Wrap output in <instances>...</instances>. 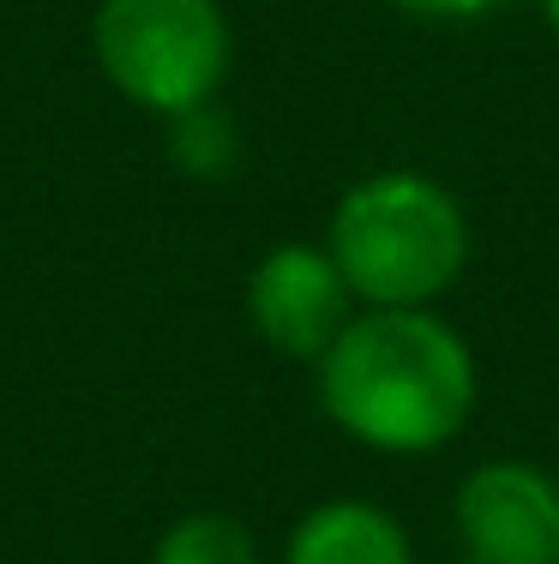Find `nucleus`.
Segmentation results:
<instances>
[{
    "label": "nucleus",
    "mask_w": 559,
    "mask_h": 564,
    "mask_svg": "<svg viewBox=\"0 0 559 564\" xmlns=\"http://www.w3.org/2000/svg\"><path fill=\"white\" fill-rule=\"evenodd\" d=\"M319 409L379 456H433L475 414V348L433 306H362L313 360Z\"/></svg>",
    "instance_id": "obj_1"
},
{
    "label": "nucleus",
    "mask_w": 559,
    "mask_h": 564,
    "mask_svg": "<svg viewBox=\"0 0 559 564\" xmlns=\"http://www.w3.org/2000/svg\"><path fill=\"white\" fill-rule=\"evenodd\" d=\"M325 252L362 306H433L470 264V217L433 174L379 169L337 198Z\"/></svg>",
    "instance_id": "obj_2"
},
{
    "label": "nucleus",
    "mask_w": 559,
    "mask_h": 564,
    "mask_svg": "<svg viewBox=\"0 0 559 564\" xmlns=\"http://www.w3.org/2000/svg\"><path fill=\"white\" fill-rule=\"evenodd\" d=\"M90 48L132 109L163 120L217 102L235 55L217 0H103Z\"/></svg>",
    "instance_id": "obj_3"
},
{
    "label": "nucleus",
    "mask_w": 559,
    "mask_h": 564,
    "mask_svg": "<svg viewBox=\"0 0 559 564\" xmlns=\"http://www.w3.org/2000/svg\"><path fill=\"white\" fill-rule=\"evenodd\" d=\"M470 564H559V480L529 456L475 463L458 487Z\"/></svg>",
    "instance_id": "obj_4"
},
{
    "label": "nucleus",
    "mask_w": 559,
    "mask_h": 564,
    "mask_svg": "<svg viewBox=\"0 0 559 564\" xmlns=\"http://www.w3.org/2000/svg\"><path fill=\"white\" fill-rule=\"evenodd\" d=\"M355 294L343 282L337 259L313 240H283L271 247L247 276V318L259 330L265 348L289 360H319L331 343L343 337V325L355 318Z\"/></svg>",
    "instance_id": "obj_5"
},
{
    "label": "nucleus",
    "mask_w": 559,
    "mask_h": 564,
    "mask_svg": "<svg viewBox=\"0 0 559 564\" xmlns=\"http://www.w3.org/2000/svg\"><path fill=\"white\" fill-rule=\"evenodd\" d=\"M283 564H416L409 529L373 499H325L295 522Z\"/></svg>",
    "instance_id": "obj_6"
},
{
    "label": "nucleus",
    "mask_w": 559,
    "mask_h": 564,
    "mask_svg": "<svg viewBox=\"0 0 559 564\" xmlns=\"http://www.w3.org/2000/svg\"><path fill=\"white\" fill-rule=\"evenodd\" d=\"M151 564H259V541L229 510H193L157 541Z\"/></svg>",
    "instance_id": "obj_7"
},
{
    "label": "nucleus",
    "mask_w": 559,
    "mask_h": 564,
    "mask_svg": "<svg viewBox=\"0 0 559 564\" xmlns=\"http://www.w3.org/2000/svg\"><path fill=\"white\" fill-rule=\"evenodd\" d=\"M169 151H175V163L186 174H198V181H217V174L235 169V156H241V144H235V120L217 109V102H205V109L193 115H175L169 120Z\"/></svg>",
    "instance_id": "obj_8"
},
{
    "label": "nucleus",
    "mask_w": 559,
    "mask_h": 564,
    "mask_svg": "<svg viewBox=\"0 0 559 564\" xmlns=\"http://www.w3.org/2000/svg\"><path fill=\"white\" fill-rule=\"evenodd\" d=\"M397 12H416V19H433V24H470V19H487L499 12L505 0H391Z\"/></svg>",
    "instance_id": "obj_9"
},
{
    "label": "nucleus",
    "mask_w": 559,
    "mask_h": 564,
    "mask_svg": "<svg viewBox=\"0 0 559 564\" xmlns=\"http://www.w3.org/2000/svg\"><path fill=\"white\" fill-rule=\"evenodd\" d=\"M536 12H541V24L559 36V0H536Z\"/></svg>",
    "instance_id": "obj_10"
}]
</instances>
